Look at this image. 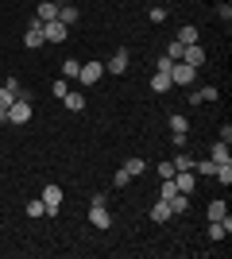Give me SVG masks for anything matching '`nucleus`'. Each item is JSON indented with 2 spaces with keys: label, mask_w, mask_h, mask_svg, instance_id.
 <instances>
[{
  "label": "nucleus",
  "mask_w": 232,
  "mask_h": 259,
  "mask_svg": "<svg viewBox=\"0 0 232 259\" xmlns=\"http://www.w3.org/2000/svg\"><path fill=\"white\" fill-rule=\"evenodd\" d=\"M182 51H186V43H178V39H174V43L166 47V58H170V62H182Z\"/></svg>",
  "instance_id": "nucleus-25"
},
{
  "label": "nucleus",
  "mask_w": 232,
  "mask_h": 259,
  "mask_svg": "<svg viewBox=\"0 0 232 259\" xmlns=\"http://www.w3.org/2000/svg\"><path fill=\"white\" fill-rule=\"evenodd\" d=\"M124 170L132 174V178H140V174L147 170V159H128V162H124Z\"/></svg>",
  "instance_id": "nucleus-21"
},
{
  "label": "nucleus",
  "mask_w": 232,
  "mask_h": 259,
  "mask_svg": "<svg viewBox=\"0 0 232 259\" xmlns=\"http://www.w3.org/2000/svg\"><path fill=\"white\" fill-rule=\"evenodd\" d=\"M66 35H70V27L62 20H47L43 23V39H47V43H62Z\"/></svg>",
  "instance_id": "nucleus-3"
},
{
  "label": "nucleus",
  "mask_w": 232,
  "mask_h": 259,
  "mask_svg": "<svg viewBox=\"0 0 232 259\" xmlns=\"http://www.w3.org/2000/svg\"><path fill=\"white\" fill-rule=\"evenodd\" d=\"M194 74H198L194 66H186V62H174V66H170V85H190V81H194Z\"/></svg>",
  "instance_id": "nucleus-4"
},
{
  "label": "nucleus",
  "mask_w": 232,
  "mask_h": 259,
  "mask_svg": "<svg viewBox=\"0 0 232 259\" xmlns=\"http://www.w3.org/2000/svg\"><path fill=\"white\" fill-rule=\"evenodd\" d=\"M31 120V93H16V101L8 105V124H27Z\"/></svg>",
  "instance_id": "nucleus-1"
},
{
  "label": "nucleus",
  "mask_w": 232,
  "mask_h": 259,
  "mask_svg": "<svg viewBox=\"0 0 232 259\" xmlns=\"http://www.w3.org/2000/svg\"><path fill=\"white\" fill-rule=\"evenodd\" d=\"M170 143H174V151H182V147H186V132H174V136H170Z\"/></svg>",
  "instance_id": "nucleus-33"
},
{
  "label": "nucleus",
  "mask_w": 232,
  "mask_h": 259,
  "mask_svg": "<svg viewBox=\"0 0 232 259\" xmlns=\"http://www.w3.org/2000/svg\"><path fill=\"white\" fill-rule=\"evenodd\" d=\"M89 225H93V228H101V232H105V228L112 225L109 209H105V205H89Z\"/></svg>",
  "instance_id": "nucleus-8"
},
{
  "label": "nucleus",
  "mask_w": 232,
  "mask_h": 259,
  "mask_svg": "<svg viewBox=\"0 0 232 259\" xmlns=\"http://www.w3.org/2000/svg\"><path fill=\"white\" fill-rule=\"evenodd\" d=\"M174 170H194V155H174Z\"/></svg>",
  "instance_id": "nucleus-26"
},
{
  "label": "nucleus",
  "mask_w": 232,
  "mask_h": 259,
  "mask_svg": "<svg viewBox=\"0 0 232 259\" xmlns=\"http://www.w3.org/2000/svg\"><path fill=\"white\" fill-rule=\"evenodd\" d=\"M12 101H16V93H12V89H8V85H0V108H8V105H12Z\"/></svg>",
  "instance_id": "nucleus-30"
},
{
  "label": "nucleus",
  "mask_w": 232,
  "mask_h": 259,
  "mask_svg": "<svg viewBox=\"0 0 232 259\" xmlns=\"http://www.w3.org/2000/svg\"><path fill=\"white\" fill-rule=\"evenodd\" d=\"M174 186L182 194H194V170H174Z\"/></svg>",
  "instance_id": "nucleus-14"
},
{
  "label": "nucleus",
  "mask_w": 232,
  "mask_h": 259,
  "mask_svg": "<svg viewBox=\"0 0 232 259\" xmlns=\"http://www.w3.org/2000/svg\"><path fill=\"white\" fill-rule=\"evenodd\" d=\"M128 62H132V58H128V51H112V58L109 62H105V70H109V74H124V70H128Z\"/></svg>",
  "instance_id": "nucleus-7"
},
{
  "label": "nucleus",
  "mask_w": 232,
  "mask_h": 259,
  "mask_svg": "<svg viewBox=\"0 0 232 259\" xmlns=\"http://www.w3.org/2000/svg\"><path fill=\"white\" fill-rule=\"evenodd\" d=\"M170 217H174L170 201H163V197H159V201H155V209H151V221H155V225H163V221H170Z\"/></svg>",
  "instance_id": "nucleus-11"
},
{
  "label": "nucleus",
  "mask_w": 232,
  "mask_h": 259,
  "mask_svg": "<svg viewBox=\"0 0 232 259\" xmlns=\"http://www.w3.org/2000/svg\"><path fill=\"white\" fill-rule=\"evenodd\" d=\"M166 124H170V132H190V120L182 116V112H174V116L166 120Z\"/></svg>",
  "instance_id": "nucleus-23"
},
{
  "label": "nucleus",
  "mask_w": 232,
  "mask_h": 259,
  "mask_svg": "<svg viewBox=\"0 0 232 259\" xmlns=\"http://www.w3.org/2000/svg\"><path fill=\"white\" fill-rule=\"evenodd\" d=\"M27 217H35V221H39V217H47L43 197H31V201H27Z\"/></svg>",
  "instance_id": "nucleus-22"
},
{
  "label": "nucleus",
  "mask_w": 232,
  "mask_h": 259,
  "mask_svg": "<svg viewBox=\"0 0 232 259\" xmlns=\"http://www.w3.org/2000/svg\"><path fill=\"white\" fill-rule=\"evenodd\" d=\"M62 105H66L70 112H81V108H85V93H66V97H62Z\"/></svg>",
  "instance_id": "nucleus-17"
},
{
  "label": "nucleus",
  "mask_w": 232,
  "mask_h": 259,
  "mask_svg": "<svg viewBox=\"0 0 232 259\" xmlns=\"http://www.w3.org/2000/svg\"><path fill=\"white\" fill-rule=\"evenodd\" d=\"M194 170H198L201 178H213V170H217V162H209V159H201V162H194Z\"/></svg>",
  "instance_id": "nucleus-24"
},
{
  "label": "nucleus",
  "mask_w": 232,
  "mask_h": 259,
  "mask_svg": "<svg viewBox=\"0 0 232 259\" xmlns=\"http://www.w3.org/2000/svg\"><path fill=\"white\" fill-rule=\"evenodd\" d=\"M159 178H174V162H159Z\"/></svg>",
  "instance_id": "nucleus-32"
},
{
  "label": "nucleus",
  "mask_w": 232,
  "mask_h": 259,
  "mask_svg": "<svg viewBox=\"0 0 232 259\" xmlns=\"http://www.w3.org/2000/svg\"><path fill=\"white\" fill-rule=\"evenodd\" d=\"M228 232H232V217H224V221H209V240H213V244H221Z\"/></svg>",
  "instance_id": "nucleus-9"
},
{
  "label": "nucleus",
  "mask_w": 232,
  "mask_h": 259,
  "mask_svg": "<svg viewBox=\"0 0 232 259\" xmlns=\"http://www.w3.org/2000/svg\"><path fill=\"white\" fill-rule=\"evenodd\" d=\"M51 93H55V97H58V101L66 97V93H70V85H66V77H58L55 85H51Z\"/></svg>",
  "instance_id": "nucleus-29"
},
{
  "label": "nucleus",
  "mask_w": 232,
  "mask_h": 259,
  "mask_svg": "<svg viewBox=\"0 0 232 259\" xmlns=\"http://www.w3.org/2000/svg\"><path fill=\"white\" fill-rule=\"evenodd\" d=\"M182 62H186V66H194V70H198V66L205 62V51H201V43L186 47V51H182Z\"/></svg>",
  "instance_id": "nucleus-10"
},
{
  "label": "nucleus",
  "mask_w": 232,
  "mask_h": 259,
  "mask_svg": "<svg viewBox=\"0 0 232 259\" xmlns=\"http://www.w3.org/2000/svg\"><path fill=\"white\" fill-rule=\"evenodd\" d=\"M198 97H201V101H217V97H221V89H217V85H201Z\"/></svg>",
  "instance_id": "nucleus-28"
},
{
  "label": "nucleus",
  "mask_w": 232,
  "mask_h": 259,
  "mask_svg": "<svg viewBox=\"0 0 232 259\" xmlns=\"http://www.w3.org/2000/svg\"><path fill=\"white\" fill-rule=\"evenodd\" d=\"M43 205H47V217L58 213V205H62V186H43Z\"/></svg>",
  "instance_id": "nucleus-5"
},
{
  "label": "nucleus",
  "mask_w": 232,
  "mask_h": 259,
  "mask_svg": "<svg viewBox=\"0 0 232 259\" xmlns=\"http://www.w3.org/2000/svg\"><path fill=\"white\" fill-rule=\"evenodd\" d=\"M170 209H174V217H178V213H186V209H190V194H182V190H178V194L170 197Z\"/></svg>",
  "instance_id": "nucleus-18"
},
{
  "label": "nucleus",
  "mask_w": 232,
  "mask_h": 259,
  "mask_svg": "<svg viewBox=\"0 0 232 259\" xmlns=\"http://www.w3.org/2000/svg\"><path fill=\"white\" fill-rule=\"evenodd\" d=\"M101 74H105V66H101V62H81V70H77V81H81V85H97Z\"/></svg>",
  "instance_id": "nucleus-2"
},
{
  "label": "nucleus",
  "mask_w": 232,
  "mask_h": 259,
  "mask_svg": "<svg viewBox=\"0 0 232 259\" xmlns=\"http://www.w3.org/2000/svg\"><path fill=\"white\" fill-rule=\"evenodd\" d=\"M47 39H43V23L35 20L31 27H27V31H23V47H27V51H39V47H43Z\"/></svg>",
  "instance_id": "nucleus-6"
},
{
  "label": "nucleus",
  "mask_w": 232,
  "mask_h": 259,
  "mask_svg": "<svg viewBox=\"0 0 232 259\" xmlns=\"http://www.w3.org/2000/svg\"><path fill=\"white\" fill-rule=\"evenodd\" d=\"M66 4H70V0H66Z\"/></svg>",
  "instance_id": "nucleus-36"
},
{
  "label": "nucleus",
  "mask_w": 232,
  "mask_h": 259,
  "mask_svg": "<svg viewBox=\"0 0 232 259\" xmlns=\"http://www.w3.org/2000/svg\"><path fill=\"white\" fill-rule=\"evenodd\" d=\"M166 20V8H151V23H163Z\"/></svg>",
  "instance_id": "nucleus-34"
},
{
  "label": "nucleus",
  "mask_w": 232,
  "mask_h": 259,
  "mask_svg": "<svg viewBox=\"0 0 232 259\" xmlns=\"http://www.w3.org/2000/svg\"><path fill=\"white\" fill-rule=\"evenodd\" d=\"M209 162H217V166H221V162H232V151H228V143H213V151H209Z\"/></svg>",
  "instance_id": "nucleus-12"
},
{
  "label": "nucleus",
  "mask_w": 232,
  "mask_h": 259,
  "mask_svg": "<svg viewBox=\"0 0 232 259\" xmlns=\"http://www.w3.org/2000/svg\"><path fill=\"white\" fill-rule=\"evenodd\" d=\"M128 182H132V174L120 166V170H116V178H112V186H128Z\"/></svg>",
  "instance_id": "nucleus-31"
},
{
  "label": "nucleus",
  "mask_w": 232,
  "mask_h": 259,
  "mask_svg": "<svg viewBox=\"0 0 232 259\" xmlns=\"http://www.w3.org/2000/svg\"><path fill=\"white\" fill-rule=\"evenodd\" d=\"M205 213H209V221H224V217H228V205H224L221 197H213V201H209V209H205Z\"/></svg>",
  "instance_id": "nucleus-15"
},
{
  "label": "nucleus",
  "mask_w": 232,
  "mask_h": 259,
  "mask_svg": "<svg viewBox=\"0 0 232 259\" xmlns=\"http://www.w3.org/2000/svg\"><path fill=\"white\" fill-rule=\"evenodd\" d=\"M151 89H155V93H166V89H170V74H159V70H155V77H151Z\"/></svg>",
  "instance_id": "nucleus-20"
},
{
  "label": "nucleus",
  "mask_w": 232,
  "mask_h": 259,
  "mask_svg": "<svg viewBox=\"0 0 232 259\" xmlns=\"http://www.w3.org/2000/svg\"><path fill=\"white\" fill-rule=\"evenodd\" d=\"M58 20L66 23V27H74V23H77V8H74V4H58Z\"/></svg>",
  "instance_id": "nucleus-16"
},
{
  "label": "nucleus",
  "mask_w": 232,
  "mask_h": 259,
  "mask_svg": "<svg viewBox=\"0 0 232 259\" xmlns=\"http://www.w3.org/2000/svg\"><path fill=\"white\" fill-rule=\"evenodd\" d=\"M77 70H81V62H74V58H70V62H62V77H66V81H74Z\"/></svg>",
  "instance_id": "nucleus-27"
},
{
  "label": "nucleus",
  "mask_w": 232,
  "mask_h": 259,
  "mask_svg": "<svg viewBox=\"0 0 232 259\" xmlns=\"http://www.w3.org/2000/svg\"><path fill=\"white\" fill-rule=\"evenodd\" d=\"M0 124H8V108H0Z\"/></svg>",
  "instance_id": "nucleus-35"
},
{
  "label": "nucleus",
  "mask_w": 232,
  "mask_h": 259,
  "mask_svg": "<svg viewBox=\"0 0 232 259\" xmlns=\"http://www.w3.org/2000/svg\"><path fill=\"white\" fill-rule=\"evenodd\" d=\"M178 43H186V47H194V43H198V27H194V23H186V27H182V31H178Z\"/></svg>",
  "instance_id": "nucleus-19"
},
{
  "label": "nucleus",
  "mask_w": 232,
  "mask_h": 259,
  "mask_svg": "<svg viewBox=\"0 0 232 259\" xmlns=\"http://www.w3.org/2000/svg\"><path fill=\"white\" fill-rule=\"evenodd\" d=\"M39 23H47V20H58V4L55 0H39V16H35Z\"/></svg>",
  "instance_id": "nucleus-13"
}]
</instances>
